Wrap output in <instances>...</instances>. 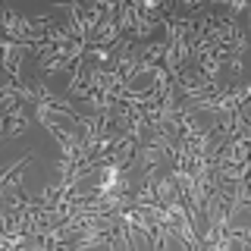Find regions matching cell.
I'll return each mask as SVG.
<instances>
[{
    "mask_svg": "<svg viewBox=\"0 0 251 251\" xmlns=\"http://www.w3.org/2000/svg\"><path fill=\"white\" fill-rule=\"evenodd\" d=\"M25 50H35V47H28L22 41H10V38L3 41V66H6V75H10L16 85H25L22 75H19V63H22V57H25Z\"/></svg>",
    "mask_w": 251,
    "mask_h": 251,
    "instance_id": "6da1fadb",
    "label": "cell"
},
{
    "mask_svg": "<svg viewBox=\"0 0 251 251\" xmlns=\"http://www.w3.org/2000/svg\"><path fill=\"white\" fill-rule=\"evenodd\" d=\"M25 126H28V110H25V104H19L6 113L3 135H19V132H25Z\"/></svg>",
    "mask_w": 251,
    "mask_h": 251,
    "instance_id": "7a4b0ae2",
    "label": "cell"
}]
</instances>
